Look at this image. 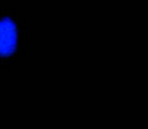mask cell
<instances>
[{
  "mask_svg": "<svg viewBox=\"0 0 148 129\" xmlns=\"http://www.w3.org/2000/svg\"><path fill=\"white\" fill-rule=\"evenodd\" d=\"M17 31L14 22L9 18L0 20V55H9L16 47Z\"/></svg>",
  "mask_w": 148,
  "mask_h": 129,
  "instance_id": "obj_1",
  "label": "cell"
}]
</instances>
